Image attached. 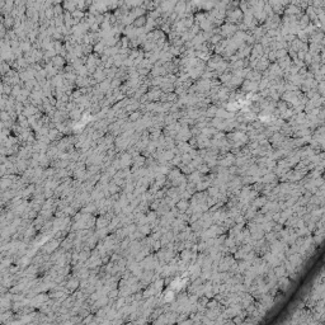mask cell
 I'll return each mask as SVG.
<instances>
[{"instance_id":"1","label":"cell","mask_w":325,"mask_h":325,"mask_svg":"<svg viewBox=\"0 0 325 325\" xmlns=\"http://www.w3.org/2000/svg\"><path fill=\"white\" fill-rule=\"evenodd\" d=\"M134 24H135V27H137V28H141V27H143V25L146 24V17L145 15H141V17H138L135 22H134Z\"/></svg>"}]
</instances>
